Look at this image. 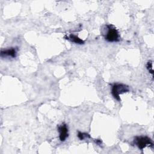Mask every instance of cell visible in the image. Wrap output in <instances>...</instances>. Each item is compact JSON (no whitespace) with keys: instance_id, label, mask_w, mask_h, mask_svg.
I'll use <instances>...</instances> for the list:
<instances>
[{"instance_id":"3","label":"cell","mask_w":154,"mask_h":154,"mask_svg":"<svg viewBox=\"0 0 154 154\" xmlns=\"http://www.w3.org/2000/svg\"><path fill=\"white\" fill-rule=\"evenodd\" d=\"M134 142L140 150L144 149L147 146H153L152 140L146 136H137Z\"/></svg>"},{"instance_id":"1","label":"cell","mask_w":154,"mask_h":154,"mask_svg":"<svg viewBox=\"0 0 154 154\" xmlns=\"http://www.w3.org/2000/svg\"><path fill=\"white\" fill-rule=\"evenodd\" d=\"M106 32L104 34L105 39L109 42H117L120 40V35L115 26L111 24L105 26Z\"/></svg>"},{"instance_id":"2","label":"cell","mask_w":154,"mask_h":154,"mask_svg":"<svg viewBox=\"0 0 154 154\" xmlns=\"http://www.w3.org/2000/svg\"><path fill=\"white\" fill-rule=\"evenodd\" d=\"M129 91V87L125 84H114L112 86L111 89V93L113 96V97L117 99V100L120 101V95L121 94L126 93Z\"/></svg>"},{"instance_id":"8","label":"cell","mask_w":154,"mask_h":154,"mask_svg":"<svg viewBox=\"0 0 154 154\" xmlns=\"http://www.w3.org/2000/svg\"><path fill=\"white\" fill-rule=\"evenodd\" d=\"M147 69H148L149 72L153 75V64H152V61H149L147 63Z\"/></svg>"},{"instance_id":"5","label":"cell","mask_w":154,"mask_h":154,"mask_svg":"<svg viewBox=\"0 0 154 154\" xmlns=\"http://www.w3.org/2000/svg\"><path fill=\"white\" fill-rule=\"evenodd\" d=\"M17 54V49L15 48H10V49L2 50L1 52V57H8L15 58Z\"/></svg>"},{"instance_id":"6","label":"cell","mask_w":154,"mask_h":154,"mask_svg":"<svg viewBox=\"0 0 154 154\" xmlns=\"http://www.w3.org/2000/svg\"><path fill=\"white\" fill-rule=\"evenodd\" d=\"M69 40H70L71 42H73V43H75L76 44H84V41L82 39H81L80 38H79L77 35H74V34H70L69 35V37H67Z\"/></svg>"},{"instance_id":"9","label":"cell","mask_w":154,"mask_h":154,"mask_svg":"<svg viewBox=\"0 0 154 154\" xmlns=\"http://www.w3.org/2000/svg\"><path fill=\"white\" fill-rule=\"evenodd\" d=\"M96 144H101V143H102V141L100 140H99V139H97V140H96Z\"/></svg>"},{"instance_id":"7","label":"cell","mask_w":154,"mask_h":154,"mask_svg":"<svg viewBox=\"0 0 154 154\" xmlns=\"http://www.w3.org/2000/svg\"><path fill=\"white\" fill-rule=\"evenodd\" d=\"M78 137L80 140H83L85 138H90V135L88 134L84 133V132H78Z\"/></svg>"},{"instance_id":"4","label":"cell","mask_w":154,"mask_h":154,"mask_svg":"<svg viewBox=\"0 0 154 154\" xmlns=\"http://www.w3.org/2000/svg\"><path fill=\"white\" fill-rule=\"evenodd\" d=\"M58 131L59 132V138L61 141H64L67 138L69 137L68 133V126L66 124L63 123L60 125L58 128Z\"/></svg>"}]
</instances>
